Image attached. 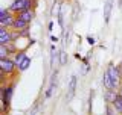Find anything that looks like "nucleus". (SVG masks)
Returning <instances> with one entry per match:
<instances>
[{"label": "nucleus", "mask_w": 122, "mask_h": 115, "mask_svg": "<svg viewBox=\"0 0 122 115\" xmlns=\"http://www.w3.org/2000/svg\"><path fill=\"white\" fill-rule=\"evenodd\" d=\"M51 41H52V43H56V41H58V38H56V36H51Z\"/></svg>", "instance_id": "obj_21"}, {"label": "nucleus", "mask_w": 122, "mask_h": 115, "mask_svg": "<svg viewBox=\"0 0 122 115\" xmlns=\"http://www.w3.org/2000/svg\"><path fill=\"white\" fill-rule=\"evenodd\" d=\"M15 18H17V15L12 14V15H9L8 18H5V20H0V27H6V29H11V30H12V26H14Z\"/></svg>", "instance_id": "obj_11"}, {"label": "nucleus", "mask_w": 122, "mask_h": 115, "mask_svg": "<svg viewBox=\"0 0 122 115\" xmlns=\"http://www.w3.org/2000/svg\"><path fill=\"white\" fill-rule=\"evenodd\" d=\"M102 82H104V88H105V89H114V83H113L112 76H110L108 68H107V70L104 71V74H102Z\"/></svg>", "instance_id": "obj_6"}, {"label": "nucleus", "mask_w": 122, "mask_h": 115, "mask_svg": "<svg viewBox=\"0 0 122 115\" xmlns=\"http://www.w3.org/2000/svg\"><path fill=\"white\" fill-rule=\"evenodd\" d=\"M60 11H61V8H60V2H58V0H55V3H53V9H52V15H58Z\"/></svg>", "instance_id": "obj_18"}, {"label": "nucleus", "mask_w": 122, "mask_h": 115, "mask_svg": "<svg viewBox=\"0 0 122 115\" xmlns=\"http://www.w3.org/2000/svg\"><path fill=\"white\" fill-rule=\"evenodd\" d=\"M117 93H119V95H122V83H121V86H119V89H117Z\"/></svg>", "instance_id": "obj_23"}, {"label": "nucleus", "mask_w": 122, "mask_h": 115, "mask_svg": "<svg viewBox=\"0 0 122 115\" xmlns=\"http://www.w3.org/2000/svg\"><path fill=\"white\" fill-rule=\"evenodd\" d=\"M29 27V23H26L25 20H21V18H15V21H14V26H12V30L14 32H21V30H25V29H28Z\"/></svg>", "instance_id": "obj_7"}, {"label": "nucleus", "mask_w": 122, "mask_h": 115, "mask_svg": "<svg viewBox=\"0 0 122 115\" xmlns=\"http://www.w3.org/2000/svg\"><path fill=\"white\" fill-rule=\"evenodd\" d=\"M121 71H122V62H121Z\"/></svg>", "instance_id": "obj_24"}, {"label": "nucleus", "mask_w": 122, "mask_h": 115, "mask_svg": "<svg viewBox=\"0 0 122 115\" xmlns=\"http://www.w3.org/2000/svg\"><path fill=\"white\" fill-rule=\"evenodd\" d=\"M112 106L114 108V111H116V112L122 114V95H117V97H116V100H114V102L112 103Z\"/></svg>", "instance_id": "obj_15"}, {"label": "nucleus", "mask_w": 122, "mask_h": 115, "mask_svg": "<svg viewBox=\"0 0 122 115\" xmlns=\"http://www.w3.org/2000/svg\"><path fill=\"white\" fill-rule=\"evenodd\" d=\"M58 71H53V74L51 76V80H49V86H47V89H46V93H44V98H51L52 97V94H53V89L56 88V79H58Z\"/></svg>", "instance_id": "obj_4"}, {"label": "nucleus", "mask_w": 122, "mask_h": 115, "mask_svg": "<svg viewBox=\"0 0 122 115\" xmlns=\"http://www.w3.org/2000/svg\"><path fill=\"white\" fill-rule=\"evenodd\" d=\"M29 65H30V58L29 56H26L25 59L21 61V64L17 67V70H18V73H23V71H26L29 68Z\"/></svg>", "instance_id": "obj_13"}, {"label": "nucleus", "mask_w": 122, "mask_h": 115, "mask_svg": "<svg viewBox=\"0 0 122 115\" xmlns=\"http://www.w3.org/2000/svg\"><path fill=\"white\" fill-rule=\"evenodd\" d=\"M15 41V32L6 27H0V44H9Z\"/></svg>", "instance_id": "obj_3"}, {"label": "nucleus", "mask_w": 122, "mask_h": 115, "mask_svg": "<svg viewBox=\"0 0 122 115\" xmlns=\"http://www.w3.org/2000/svg\"><path fill=\"white\" fill-rule=\"evenodd\" d=\"M0 70L5 73L6 76H14L17 73V64L14 62L12 58H6V59H0Z\"/></svg>", "instance_id": "obj_2"}, {"label": "nucleus", "mask_w": 122, "mask_h": 115, "mask_svg": "<svg viewBox=\"0 0 122 115\" xmlns=\"http://www.w3.org/2000/svg\"><path fill=\"white\" fill-rule=\"evenodd\" d=\"M87 43H89L90 45H93L95 44V38L92 36V35H89V36H87Z\"/></svg>", "instance_id": "obj_20"}, {"label": "nucleus", "mask_w": 122, "mask_h": 115, "mask_svg": "<svg viewBox=\"0 0 122 115\" xmlns=\"http://www.w3.org/2000/svg\"><path fill=\"white\" fill-rule=\"evenodd\" d=\"M15 15H17L18 18H21V20H25L26 23H30L35 18V9H23L20 12H17Z\"/></svg>", "instance_id": "obj_5"}, {"label": "nucleus", "mask_w": 122, "mask_h": 115, "mask_svg": "<svg viewBox=\"0 0 122 115\" xmlns=\"http://www.w3.org/2000/svg\"><path fill=\"white\" fill-rule=\"evenodd\" d=\"M119 95L117 89H105V94H104V98H105V103L107 105H112V103L116 100V97Z\"/></svg>", "instance_id": "obj_9"}, {"label": "nucleus", "mask_w": 122, "mask_h": 115, "mask_svg": "<svg viewBox=\"0 0 122 115\" xmlns=\"http://www.w3.org/2000/svg\"><path fill=\"white\" fill-rule=\"evenodd\" d=\"M14 12H11L9 8H3V9H0V20H5V18H8L9 15H12Z\"/></svg>", "instance_id": "obj_16"}, {"label": "nucleus", "mask_w": 122, "mask_h": 115, "mask_svg": "<svg viewBox=\"0 0 122 115\" xmlns=\"http://www.w3.org/2000/svg\"><path fill=\"white\" fill-rule=\"evenodd\" d=\"M6 58H12L11 52L6 44H0V59H6Z\"/></svg>", "instance_id": "obj_14"}, {"label": "nucleus", "mask_w": 122, "mask_h": 115, "mask_svg": "<svg viewBox=\"0 0 122 115\" xmlns=\"http://www.w3.org/2000/svg\"><path fill=\"white\" fill-rule=\"evenodd\" d=\"M107 68H108L110 71V76H112L113 79V83H114V89H119L121 83H122V71H121V65H114L110 62L107 65Z\"/></svg>", "instance_id": "obj_1"}, {"label": "nucleus", "mask_w": 122, "mask_h": 115, "mask_svg": "<svg viewBox=\"0 0 122 115\" xmlns=\"http://www.w3.org/2000/svg\"><path fill=\"white\" fill-rule=\"evenodd\" d=\"M60 64L61 65H64V64H67V56H66V52L64 50H60Z\"/></svg>", "instance_id": "obj_17"}, {"label": "nucleus", "mask_w": 122, "mask_h": 115, "mask_svg": "<svg viewBox=\"0 0 122 115\" xmlns=\"http://www.w3.org/2000/svg\"><path fill=\"white\" fill-rule=\"evenodd\" d=\"M121 62H122V59H121Z\"/></svg>", "instance_id": "obj_25"}, {"label": "nucleus", "mask_w": 122, "mask_h": 115, "mask_svg": "<svg viewBox=\"0 0 122 115\" xmlns=\"http://www.w3.org/2000/svg\"><path fill=\"white\" fill-rule=\"evenodd\" d=\"M26 56H28V55H26V50H25V49H21V50H18L17 53H15V55L12 56V59H14V62L15 64H17V67H18V65H20L21 64V61L23 59H25V58Z\"/></svg>", "instance_id": "obj_12"}, {"label": "nucleus", "mask_w": 122, "mask_h": 115, "mask_svg": "<svg viewBox=\"0 0 122 115\" xmlns=\"http://www.w3.org/2000/svg\"><path fill=\"white\" fill-rule=\"evenodd\" d=\"M117 5H119V9L122 11V0H117Z\"/></svg>", "instance_id": "obj_22"}, {"label": "nucleus", "mask_w": 122, "mask_h": 115, "mask_svg": "<svg viewBox=\"0 0 122 115\" xmlns=\"http://www.w3.org/2000/svg\"><path fill=\"white\" fill-rule=\"evenodd\" d=\"M58 24H60L61 30H63L64 29V15H63V11H60V12H58Z\"/></svg>", "instance_id": "obj_19"}, {"label": "nucleus", "mask_w": 122, "mask_h": 115, "mask_svg": "<svg viewBox=\"0 0 122 115\" xmlns=\"http://www.w3.org/2000/svg\"><path fill=\"white\" fill-rule=\"evenodd\" d=\"M76 93V76L73 74L70 77V83H69V91H67V100L70 102L73 98V95Z\"/></svg>", "instance_id": "obj_8"}, {"label": "nucleus", "mask_w": 122, "mask_h": 115, "mask_svg": "<svg viewBox=\"0 0 122 115\" xmlns=\"http://www.w3.org/2000/svg\"><path fill=\"white\" fill-rule=\"evenodd\" d=\"M112 6H113V0H105V5H104V23L105 24H108V21H110Z\"/></svg>", "instance_id": "obj_10"}]
</instances>
